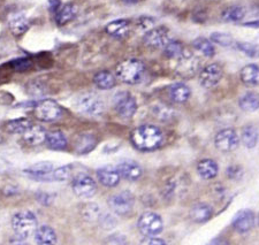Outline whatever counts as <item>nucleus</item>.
<instances>
[{
  "label": "nucleus",
  "instance_id": "nucleus-21",
  "mask_svg": "<svg viewBox=\"0 0 259 245\" xmlns=\"http://www.w3.org/2000/svg\"><path fill=\"white\" fill-rule=\"evenodd\" d=\"M213 215L212 206L206 203H197L190 210V218L196 223H204L208 221Z\"/></svg>",
  "mask_w": 259,
  "mask_h": 245
},
{
  "label": "nucleus",
  "instance_id": "nucleus-37",
  "mask_svg": "<svg viewBox=\"0 0 259 245\" xmlns=\"http://www.w3.org/2000/svg\"><path fill=\"white\" fill-rule=\"evenodd\" d=\"M72 169H73V165H65V166H61V167L53 169L52 172L53 181L64 182V181L69 180L70 176H72Z\"/></svg>",
  "mask_w": 259,
  "mask_h": 245
},
{
  "label": "nucleus",
  "instance_id": "nucleus-48",
  "mask_svg": "<svg viewBox=\"0 0 259 245\" xmlns=\"http://www.w3.org/2000/svg\"><path fill=\"white\" fill-rule=\"evenodd\" d=\"M124 2H128L129 3V2H132V0H124Z\"/></svg>",
  "mask_w": 259,
  "mask_h": 245
},
{
  "label": "nucleus",
  "instance_id": "nucleus-46",
  "mask_svg": "<svg viewBox=\"0 0 259 245\" xmlns=\"http://www.w3.org/2000/svg\"><path fill=\"white\" fill-rule=\"evenodd\" d=\"M127 242L126 237L123 235H111L108 236L107 239L105 240V243H110V244H124Z\"/></svg>",
  "mask_w": 259,
  "mask_h": 245
},
{
  "label": "nucleus",
  "instance_id": "nucleus-22",
  "mask_svg": "<svg viewBox=\"0 0 259 245\" xmlns=\"http://www.w3.org/2000/svg\"><path fill=\"white\" fill-rule=\"evenodd\" d=\"M218 164L212 159H203L197 165V173L203 180H212L218 175Z\"/></svg>",
  "mask_w": 259,
  "mask_h": 245
},
{
  "label": "nucleus",
  "instance_id": "nucleus-36",
  "mask_svg": "<svg viewBox=\"0 0 259 245\" xmlns=\"http://www.w3.org/2000/svg\"><path fill=\"white\" fill-rule=\"evenodd\" d=\"M82 215L83 219L87 220L89 222H95L98 221L100 215H102V212H100V207L95 204V203H88L82 209Z\"/></svg>",
  "mask_w": 259,
  "mask_h": 245
},
{
  "label": "nucleus",
  "instance_id": "nucleus-20",
  "mask_svg": "<svg viewBox=\"0 0 259 245\" xmlns=\"http://www.w3.org/2000/svg\"><path fill=\"white\" fill-rule=\"evenodd\" d=\"M23 139L27 144L31 146H37L45 142V137H47V131L43 127L33 126L31 124L28 129L23 132Z\"/></svg>",
  "mask_w": 259,
  "mask_h": 245
},
{
  "label": "nucleus",
  "instance_id": "nucleus-11",
  "mask_svg": "<svg viewBox=\"0 0 259 245\" xmlns=\"http://www.w3.org/2000/svg\"><path fill=\"white\" fill-rule=\"evenodd\" d=\"M169 40V30L166 27H153L143 36V43L151 48H164Z\"/></svg>",
  "mask_w": 259,
  "mask_h": 245
},
{
  "label": "nucleus",
  "instance_id": "nucleus-40",
  "mask_svg": "<svg viewBox=\"0 0 259 245\" xmlns=\"http://www.w3.org/2000/svg\"><path fill=\"white\" fill-rule=\"evenodd\" d=\"M226 172H227V176L233 181H239L241 180L242 176H243V169L241 168V166H237V165L229 166Z\"/></svg>",
  "mask_w": 259,
  "mask_h": 245
},
{
  "label": "nucleus",
  "instance_id": "nucleus-14",
  "mask_svg": "<svg viewBox=\"0 0 259 245\" xmlns=\"http://www.w3.org/2000/svg\"><path fill=\"white\" fill-rule=\"evenodd\" d=\"M53 172V165L51 163H38L31 167L24 169V174L31 180L38 182H51Z\"/></svg>",
  "mask_w": 259,
  "mask_h": 245
},
{
  "label": "nucleus",
  "instance_id": "nucleus-25",
  "mask_svg": "<svg viewBox=\"0 0 259 245\" xmlns=\"http://www.w3.org/2000/svg\"><path fill=\"white\" fill-rule=\"evenodd\" d=\"M45 142H47L48 146L52 150L61 151L65 150L67 148V137L64 132L60 130H54L47 132V137H45Z\"/></svg>",
  "mask_w": 259,
  "mask_h": 245
},
{
  "label": "nucleus",
  "instance_id": "nucleus-41",
  "mask_svg": "<svg viewBox=\"0 0 259 245\" xmlns=\"http://www.w3.org/2000/svg\"><path fill=\"white\" fill-rule=\"evenodd\" d=\"M98 221L100 225H102L104 229H112V228H114L116 225V220L114 219L113 215H111V214L100 215Z\"/></svg>",
  "mask_w": 259,
  "mask_h": 245
},
{
  "label": "nucleus",
  "instance_id": "nucleus-13",
  "mask_svg": "<svg viewBox=\"0 0 259 245\" xmlns=\"http://www.w3.org/2000/svg\"><path fill=\"white\" fill-rule=\"evenodd\" d=\"M177 61L178 65L175 70L181 77H193L199 69V60L188 51L183 52V55L178 58Z\"/></svg>",
  "mask_w": 259,
  "mask_h": 245
},
{
  "label": "nucleus",
  "instance_id": "nucleus-26",
  "mask_svg": "<svg viewBox=\"0 0 259 245\" xmlns=\"http://www.w3.org/2000/svg\"><path fill=\"white\" fill-rule=\"evenodd\" d=\"M97 145V139L91 134H81L77 137L76 143H75V151L78 155H87L93 151Z\"/></svg>",
  "mask_w": 259,
  "mask_h": 245
},
{
  "label": "nucleus",
  "instance_id": "nucleus-1",
  "mask_svg": "<svg viewBox=\"0 0 259 245\" xmlns=\"http://www.w3.org/2000/svg\"><path fill=\"white\" fill-rule=\"evenodd\" d=\"M164 132L153 124H142L131 134L133 146L142 152H150L159 149L164 143Z\"/></svg>",
  "mask_w": 259,
  "mask_h": 245
},
{
  "label": "nucleus",
  "instance_id": "nucleus-17",
  "mask_svg": "<svg viewBox=\"0 0 259 245\" xmlns=\"http://www.w3.org/2000/svg\"><path fill=\"white\" fill-rule=\"evenodd\" d=\"M115 167L118 169L120 177L127 181H137L143 174V169H142L141 165L133 160L123 161V163H120Z\"/></svg>",
  "mask_w": 259,
  "mask_h": 245
},
{
  "label": "nucleus",
  "instance_id": "nucleus-29",
  "mask_svg": "<svg viewBox=\"0 0 259 245\" xmlns=\"http://www.w3.org/2000/svg\"><path fill=\"white\" fill-rule=\"evenodd\" d=\"M191 91L185 83H175L169 89V97L174 103L183 104L190 98Z\"/></svg>",
  "mask_w": 259,
  "mask_h": 245
},
{
  "label": "nucleus",
  "instance_id": "nucleus-35",
  "mask_svg": "<svg viewBox=\"0 0 259 245\" xmlns=\"http://www.w3.org/2000/svg\"><path fill=\"white\" fill-rule=\"evenodd\" d=\"M32 124L30 120L27 118H20V119H15L12 120V121L8 122L6 124V129L8 132L11 134H23L29 127Z\"/></svg>",
  "mask_w": 259,
  "mask_h": 245
},
{
  "label": "nucleus",
  "instance_id": "nucleus-34",
  "mask_svg": "<svg viewBox=\"0 0 259 245\" xmlns=\"http://www.w3.org/2000/svg\"><path fill=\"white\" fill-rule=\"evenodd\" d=\"M185 51H186L185 46H183V44L179 40L170 39L164 47V55L167 58H169V59H174V60H177L178 58L181 57Z\"/></svg>",
  "mask_w": 259,
  "mask_h": 245
},
{
  "label": "nucleus",
  "instance_id": "nucleus-47",
  "mask_svg": "<svg viewBox=\"0 0 259 245\" xmlns=\"http://www.w3.org/2000/svg\"><path fill=\"white\" fill-rule=\"evenodd\" d=\"M36 198H37V201H38L40 204H43V205H49L50 202L52 201L51 196H50L49 193H45V192H38L37 193Z\"/></svg>",
  "mask_w": 259,
  "mask_h": 245
},
{
  "label": "nucleus",
  "instance_id": "nucleus-10",
  "mask_svg": "<svg viewBox=\"0 0 259 245\" xmlns=\"http://www.w3.org/2000/svg\"><path fill=\"white\" fill-rule=\"evenodd\" d=\"M72 188L74 193L80 198H91L97 191V184L94 178L87 174H78L73 178Z\"/></svg>",
  "mask_w": 259,
  "mask_h": 245
},
{
  "label": "nucleus",
  "instance_id": "nucleus-33",
  "mask_svg": "<svg viewBox=\"0 0 259 245\" xmlns=\"http://www.w3.org/2000/svg\"><path fill=\"white\" fill-rule=\"evenodd\" d=\"M244 16H245L244 7L231 6L223 12L221 18H223L224 21H226V22H239V21L243 20Z\"/></svg>",
  "mask_w": 259,
  "mask_h": 245
},
{
  "label": "nucleus",
  "instance_id": "nucleus-4",
  "mask_svg": "<svg viewBox=\"0 0 259 245\" xmlns=\"http://www.w3.org/2000/svg\"><path fill=\"white\" fill-rule=\"evenodd\" d=\"M77 110L88 116H100L105 112V103L94 92L83 93L76 102Z\"/></svg>",
  "mask_w": 259,
  "mask_h": 245
},
{
  "label": "nucleus",
  "instance_id": "nucleus-3",
  "mask_svg": "<svg viewBox=\"0 0 259 245\" xmlns=\"http://www.w3.org/2000/svg\"><path fill=\"white\" fill-rule=\"evenodd\" d=\"M12 227L18 240L27 239L37 227L36 215L30 211L18 212L12 218Z\"/></svg>",
  "mask_w": 259,
  "mask_h": 245
},
{
  "label": "nucleus",
  "instance_id": "nucleus-7",
  "mask_svg": "<svg viewBox=\"0 0 259 245\" xmlns=\"http://www.w3.org/2000/svg\"><path fill=\"white\" fill-rule=\"evenodd\" d=\"M62 115L61 106L52 99H43L36 104L35 116L41 122H53Z\"/></svg>",
  "mask_w": 259,
  "mask_h": 245
},
{
  "label": "nucleus",
  "instance_id": "nucleus-2",
  "mask_svg": "<svg viewBox=\"0 0 259 245\" xmlns=\"http://www.w3.org/2000/svg\"><path fill=\"white\" fill-rule=\"evenodd\" d=\"M145 73V66L139 59H128L116 66L115 75L121 82L129 85L137 84L142 81Z\"/></svg>",
  "mask_w": 259,
  "mask_h": 245
},
{
  "label": "nucleus",
  "instance_id": "nucleus-44",
  "mask_svg": "<svg viewBox=\"0 0 259 245\" xmlns=\"http://www.w3.org/2000/svg\"><path fill=\"white\" fill-rule=\"evenodd\" d=\"M28 92L31 95H41L44 93V89L41 88L38 82H31L28 85Z\"/></svg>",
  "mask_w": 259,
  "mask_h": 245
},
{
  "label": "nucleus",
  "instance_id": "nucleus-27",
  "mask_svg": "<svg viewBox=\"0 0 259 245\" xmlns=\"http://www.w3.org/2000/svg\"><path fill=\"white\" fill-rule=\"evenodd\" d=\"M29 27H30V22H29V20L26 16L21 13L12 16L10 20V29L12 34L16 37L26 34Z\"/></svg>",
  "mask_w": 259,
  "mask_h": 245
},
{
  "label": "nucleus",
  "instance_id": "nucleus-6",
  "mask_svg": "<svg viewBox=\"0 0 259 245\" xmlns=\"http://www.w3.org/2000/svg\"><path fill=\"white\" fill-rule=\"evenodd\" d=\"M108 206L118 215H127L133 211L135 204V196L128 190L120 191L118 193L112 194L108 198Z\"/></svg>",
  "mask_w": 259,
  "mask_h": 245
},
{
  "label": "nucleus",
  "instance_id": "nucleus-12",
  "mask_svg": "<svg viewBox=\"0 0 259 245\" xmlns=\"http://www.w3.org/2000/svg\"><path fill=\"white\" fill-rule=\"evenodd\" d=\"M224 76V70L218 64H210L199 73V82L205 89H213L220 83Z\"/></svg>",
  "mask_w": 259,
  "mask_h": 245
},
{
  "label": "nucleus",
  "instance_id": "nucleus-9",
  "mask_svg": "<svg viewBox=\"0 0 259 245\" xmlns=\"http://www.w3.org/2000/svg\"><path fill=\"white\" fill-rule=\"evenodd\" d=\"M214 145L220 152L231 153L235 151L240 145V137L232 128L220 130L214 137Z\"/></svg>",
  "mask_w": 259,
  "mask_h": 245
},
{
  "label": "nucleus",
  "instance_id": "nucleus-8",
  "mask_svg": "<svg viewBox=\"0 0 259 245\" xmlns=\"http://www.w3.org/2000/svg\"><path fill=\"white\" fill-rule=\"evenodd\" d=\"M137 227L144 236H157L164 229V223L159 214L154 212H145L140 217Z\"/></svg>",
  "mask_w": 259,
  "mask_h": 245
},
{
  "label": "nucleus",
  "instance_id": "nucleus-43",
  "mask_svg": "<svg viewBox=\"0 0 259 245\" xmlns=\"http://www.w3.org/2000/svg\"><path fill=\"white\" fill-rule=\"evenodd\" d=\"M12 65H13V67L18 70V72H24V70H27L30 67L31 61L29 59H26V58H23V59L15 60Z\"/></svg>",
  "mask_w": 259,
  "mask_h": 245
},
{
  "label": "nucleus",
  "instance_id": "nucleus-5",
  "mask_svg": "<svg viewBox=\"0 0 259 245\" xmlns=\"http://www.w3.org/2000/svg\"><path fill=\"white\" fill-rule=\"evenodd\" d=\"M113 106L116 113L122 119H131L136 113L137 103L134 95L128 91H120L113 98Z\"/></svg>",
  "mask_w": 259,
  "mask_h": 245
},
{
  "label": "nucleus",
  "instance_id": "nucleus-45",
  "mask_svg": "<svg viewBox=\"0 0 259 245\" xmlns=\"http://www.w3.org/2000/svg\"><path fill=\"white\" fill-rule=\"evenodd\" d=\"M142 244H149V245H165L166 240L158 238L156 236H145V238L141 242Z\"/></svg>",
  "mask_w": 259,
  "mask_h": 245
},
{
  "label": "nucleus",
  "instance_id": "nucleus-15",
  "mask_svg": "<svg viewBox=\"0 0 259 245\" xmlns=\"http://www.w3.org/2000/svg\"><path fill=\"white\" fill-rule=\"evenodd\" d=\"M254 223H256V217H254L253 212L250 210L240 211L233 220L234 229L240 234L249 232L254 227Z\"/></svg>",
  "mask_w": 259,
  "mask_h": 245
},
{
  "label": "nucleus",
  "instance_id": "nucleus-39",
  "mask_svg": "<svg viewBox=\"0 0 259 245\" xmlns=\"http://www.w3.org/2000/svg\"><path fill=\"white\" fill-rule=\"evenodd\" d=\"M154 24H156V21L152 18H150V16H141V18H139V20L136 21V26L143 31H148L150 29H152L154 27Z\"/></svg>",
  "mask_w": 259,
  "mask_h": 245
},
{
  "label": "nucleus",
  "instance_id": "nucleus-18",
  "mask_svg": "<svg viewBox=\"0 0 259 245\" xmlns=\"http://www.w3.org/2000/svg\"><path fill=\"white\" fill-rule=\"evenodd\" d=\"M129 30H131V21L126 19L114 20L106 24L105 27L106 34L116 39H121L126 37L129 34Z\"/></svg>",
  "mask_w": 259,
  "mask_h": 245
},
{
  "label": "nucleus",
  "instance_id": "nucleus-24",
  "mask_svg": "<svg viewBox=\"0 0 259 245\" xmlns=\"http://www.w3.org/2000/svg\"><path fill=\"white\" fill-rule=\"evenodd\" d=\"M35 240L37 244L48 245L57 243V232L52 227L40 226L35 229Z\"/></svg>",
  "mask_w": 259,
  "mask_h": 245
},
{
  "label": "nucleus",
  "instance_id": "nucleus-19",
  "mask_svg": "<svg viewBox=\"0 0 259 245\" xmlns=\"http://www.w3.org/2000/svg\"><path fill=\"white\" fill-rule=\"evenodd\" d=\"M77 14V7L73 5V4H65V5H60L54 12V20L58 26H66L70 21L75 19Z\"/></svg>",
  "mask_w": 259,
  "mask_h": 245
},
{
  "label": "nucleus",
  "instance_id": "nucleus-16",
  "mask_svg": "<svg viewBox=\"0 0 259 245\" xmlns=\"http://www.w3.org/2000/svg\"><path fill=\"white\" fill-rule=\"evenodd\" d=\"M96 175H97L99 183L106 186V188H114L119 184L121 180L120 174L115 166H104V167L97 169Z\"/></svg>",
  "mask_w": 259,
  "mask_h": 245
},
{
  "label": "nucleus",
  "instance_id": "nucleus-38",
  "mask_svg": "<svg viewBox=\"0 0 259 245\" xmlns=\"http://www.w3.org/2000/svg\"><path fill=\"white\" fill-rule=\"evenodd\" d=\"M210 40L212 43L221 45V46H232L234 43L233 37L226 32H213L211 34Z\"/></svg>",
  "mask_w": 259,
  "mask_h": 245
},
{
  "label": "nucleus",
  "instance_id": "nucleus-32",
  "mask_svg": "<svg viewBox=\"0 0 259 245\" xmlns=\"http://www.w3.org/2000/svg\"><path fill=\"white\" fill-rule=\"evenodd\" d=\"M193 47L207 58H212L215 55V48L213 46V43L211 40L204 38V37L196 38L193 41Z\"/></svg>",
  "mask_w": 259,
  "mask_h": 245
},
{
  "label": "nucleus",
  "instance_id": "nucleus-28",
  "mask_svg": "<svg viewBox=\"0 0 259 245\" xmlns=\"http://www.w3.org/2000/svg\"><path fill=\"white\" fill-rule=\"evenodd\" d=\"M94 83L100 90H110L115 86L116 78L111 72L102 70V72H98L94 76Z\"/></svg>",
  "mask_w": 259,
  "mask_h": 245
},
{
  "label": "nucleus",
  "instance_id": "nucleus-23",
  "mask_svg": "<svg viewBox=\"0 0 259 245\" xmlns=\"http://www.w3.org/2000/svg\"><path fill=\"white\" fill-rule=\"evenodd\" d=\"M242 83L246 86H257L259 82V68L257 65L250 64L244 66L240 72Z\"/></svg>",
  "mask_w": 259,
  "mask_h": 245
},
{
  "label": "nucleus",
  "instance_id": "nucleus-31",
  "mask_svg": "<svg viewBox=\"0 0 259 245\" xmlns=\"http://www.w3.org/2000/svg\"><path fill=\"white\" fill-rule=\"evenodd\" d=\"M239 105L241 110L244 112H256L259 106L258 94L254 92H246L240 98Z\"/></svg>",
  "mask_w": 259,
  "mask_h": 245
},
{
  "label": "nucleus",
  "instance_id": "nucleus-42",
  "mask_svg": "<svg viewBox=\"0 0 259 245\" xmlns=\"http://www.w3.org/2000/svg\"><path fill=\"white\" fill-rule=\"evenodd\" d=\"M237 47H239L244 55L249 57H256L257 55V47L253 44L250 43H237Z\"/></svg>",
  "mask_w": 259,
  "mask_h": 245
},
{
  "label": "nucleus",
  "instance_id": "nucleus-30",
  "mask_svg": "<svg viewBox=\"0 0 259 245\" xmlns=\"http://www.w3.org/2000/svg\"><path fill=\"white\" fill-rule=\"evenodd\" d=\"M242 143L244 144L245 148L252 149L257 145L258 142V129L252 124L245 126L241 132Z\"/></svg>",
  "mask_w": 259,
  "mask_h": 245
}]
</instances>
